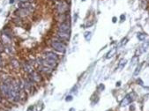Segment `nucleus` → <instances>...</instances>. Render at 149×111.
Wrapping results in <instances>:
<instances>
[{
  "label": "nucleus",
  "instance_id": "1",
  "mask_svg": "<svg viewBox=\"0 0 149 111\" xmlns=\"http://www.w3.org/2000/svg\"><path fill=\"white\" fill-rule=\"evenodd\" d=\"M51 46H52V48H54V50H56L58 52L64 53L66 50V46L64 45L63 42H60V41H52Z\"/></svg>",
  "mask_w": 149,
  "mask_h": 111
},
{
  "label": "nucleus",
  "instance_id": "2",
  "mask_svg": "<svg viewBox=\"0 0 149 111\" xmlns=\"http://www.w3.org/2000/svg\"><path fill=\"white\" fill-rule=\"evenodd\" d=\"M58 30H59L60 32L70 33V31H71V26H70V23H67V22L62 23V24L59 26V27H58Z\"/></svg>",
  "mask_w": 149,
  "mask_h": 111
},
{
  "label": "nucleus",
  "instance_id": "3",
  "mask_svg": "<svg viewBox=\"0 0 149 111\" xmlns=\"http://www.w3.org/2000/svg\"><path fill=\"white\" fill-rule=\"evenodd\" d=\"M30 74V78H31L32 81L34 82H40L41 80V78L40 76V74L38 72H35V71H32Z\"/></svg>",
  "mask_w": 149,
  "mask_h": 111
},
{
  "label": "nucleus",
  "instance_id": "4",
  "mask_svg": "<svg viewBox=\"0 0 149 111\" xmlns=\"http://www.w3.org/2000/svg\"><path fill=\"white\" fill-rule=\"evenodd\" d=\"M57 36L61 39L62 41H67L70 38V33H64V32H57Z\"/></svg>",
  "mask_w": 149,
  "mask_h": 111
},
{
  "label": "nucleus",
  "instance_id": "5",
  "mask_svg": "<svg viewBox=\"0 0 149 111\" xmlns=\"http://www.w3.org/2000/svg\"><path fill=\"white\" fill-rule=\"evenodd\" d=\"M45 57L46 58L54 60V61H57L58 60V56L57 54H55L54 52H47L45 54Z\"/></svg>",
  "mask_w": 149,
  "mask_h": 111
},
{
  "label": "nucleus",
  "instance_id": "6",
  "mask_svg": "<svg viewBox=\"0 0 149 111\" xmlns=\"http://www.w3.org/2000/svg\"><path fill=\"white\" fill-rule=\"evenodd\" d=\"M131 97H132L131 94H128V95L125 96V98L122 101V102H121V106L124 107V106L128 105V104H129V103H131V102H132V99L131 98Z\"/></svg>",
  "mask_w": 149,
  "mask_h": 111
},
{
  "label": "nucleus",
  "instance_id": "7",
  "mask_svg": "<svg viewBox=\"0 0 149 111\" xmlns=\"http://www.w3.org/2000/svg\"><path fill=\"white\" fill-rule=\"evenodd\" d=\"M23 67H24V71H27V72H28V73H31L32 71H33V67H32L31 64L26 63V64H23Z\"/></svg>",
  "mask_w": 149,
  "mask_h": 111
},
{
  "label": "nucleus",
  "instance_id": "8",
  "mask_svg": "<svg viewBox=\"0 0 149 111\" xmlns=\"http://www.w3.org/2000/svg\"><path fill=\"white\" fill-rule=\"evenodd\" d=\"M66 10H67V4L65 3H61V4L58 6V11H59L61 14L64 13Z\"/></svg>",
  "mask_w": 149,
  "mask_h": 111
},
{
  "label": "nucleus",
  "instance_id": "9",
  "mask_svg": "<svg viewBox=\"0 0 149 111\" xmlns=\"http://www.w3.org/2000/svg\"><path fill=\"white\" fill-rule=\"evenodd\" d=\"M41 71H43V72H45V73H47V74H50V73L52 72V69L50 68V67H47V66L41 65Z\"/></svg>",
  "mask_w": 149,
  "mask_h": 111
},
{
  "label": "nucleus",
  "instance_id": "10",
  "mask_svg": "<svg viewBox=\"0 0 149 111\" xmlns=\"http://www.w3.org/2000/svg\"><path fill=\"white\" fill-rule=\"evenodd\" d=\"M148 46H149V41H145V42H144L143 44H142L141 47H140V48H141V52L143 53V52L146 51V50H147Z\"/></svg>",
  "mask_w": 149,
  "mask_h": 111
},
{
  "label": "nucleus",
  "instance_id": "11",
  "mask_svg": "<svg viewBox=\"0 0 149 111\" xmlns=\"http://www.w3.org/2000/svg\"><path fill=\"white\" fill-rule=\"evenodd\" d=\"M116 48H113L112 50L109 51L108 54H107V58H109V57H113V55H115L116 54Z\"/></svg>",
  "mask_w": 149,
  "mask_h": 111
},
{
  "label": "nucleus",
  "instance_id": "12",
  "mask_svg": "<svg viewBox=\"0 0 149 111\" xmlns=\"http://www.w3.org/2000/svg\"><path fill=\"white\" fill-rule=\"evenodd\" d=\"M125 64H126V60H125V59H122V60L120 61L118 67H119V69H123V68L124 67Z\"/></svg>",
  "mask_w": 149,
  "mask_h": 111
},
{
  "label": "nucleus",
  "instance_id": "13",
  "mask_svg": "<svg viewBox=\"0 0 149 111\" xmlns=\"http://www.w3.org/2000/svg\"><path fill=\"white\" fill-rule=\"evenodd\" d=\"M140 69H141V64H139V65L136 68V71H134V74H133V75H134V76H137V75H138L139 72L140 71Z\"/></svg>",
  "mask_w": 149,
  "mask_h": 111
},
{
  "label": "nucleus",
  "instance_id": "14",
  "mask_svg": "<svg viewBox=\"0 0 149 111\" xmlns=\"http://www.w3.org/2000/svg\"><path fill=\"white\" fill-rule=\"evenodd\" d=\"M145 37H146V34H138V38H139V40L143 41L144 39H145Z\"/></svg>",
  "mask_w": 149,
  "mask_h": 111
},
{
  "label": "nucleus",
  "instance_id": "15",
  "mask_svg": "<svg viewBox=\"0 0 149 111\" xmlns=\"http://www.w3.org/2000/svg\"><path fill=\"white\" fill-rule=\"evenodd\" d=\"M11 64L14 65L15 68H19V67H20V64H19L18 61H16V60H13V61H11Z\"/></svg>",
  "mask_w": 149,
  "mask_h": 111
},
{
  "label": "nucleus",
  "instance_id": "16",
  "mask_svg": "<svg viewBox=\"0 0 149 111\" xmlns=\"http://www.w3.org/2000/svg\"><path fill=\"white\" fill-rule=\"evenodd\" d=\"M71 100H73V97H71V96H67L66 97V101H71Z\"/></svg>",
  "mask_w": 149,
  "mask_h": 111
},
{
  "label": "nucleus",
  "instance_id": "17",
  "mask_svg": "<svg viewBox=\"0 0 149 111\" xmlns=\"http://www.w3.org/2000/svg\"><path fill=\"white\" fill-rule=\"evenodd\" d=\"M13 2H14V0H10V3H11V4L13 3Z\"/></svg>",
  "mask_w": 149,
  "mask_h": 111
}]
</instances>
